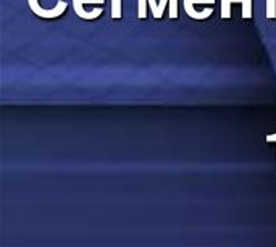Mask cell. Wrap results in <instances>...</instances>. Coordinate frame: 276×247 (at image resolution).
Here are the masks:
<instances>
[{"label":"cell","mask_w":276,"mask_h":247,"mask_svg":"<svg viewBox=\"0 0 276 247\" xmlns=\"http://www.w3.org/2000/svg\"><path fill=\"white\" fill-rule=\"evenodd\" d=\"M28 3H29V8H31L34 13L39 16V18H47V20L62 16L65 13V10H67V5H68L67 2H63V0H58L54 8L45 10L39 5V0H28Z\"/></svg>","instance_id":"1"},{"label":"cell","mask_w":276,"mask_h":247,"mask_svg":"<svg viewBox=\"0 0 276 247\" xmlns=\"http://www.w3.org/2000/svg\"><path fill=\"white\" fill-rule=\"evenodd\" d=\"M231 3H241L242 5V18L250 20L252 18V0H221L220 2V11L221 18H230L231 16Z\"/></svg>","instance_id":"2"},{"label":"cell","mask_w":276,"mask_h":247,"mask_svg":"<svg viewBox=\"0 0 276 247\" xmlns=\"http://www.w3.org/2000/svg\"><path fill=\"white\" fill-rule=\"evenodd\" d=\"M184 3V11L187 13V16L192 20H207L212 16L213 8H205L202 11H197L194 8L196 3H215V0H183Z\"/></svg>","instance_id":"3"},{"label":"cell","mask_w":276,"mask_h":247,"mask_svg":"<svg viewBox=\"0 0 276 247\" xmlns=\"http://www.w3.org/2000/svg\"><path fill=\"white\" fill-rule=\"evenodd\" d=\"M84 3H97V0H73V10H74V13L79 16V18H83V20H96L99 18V16L102 15V8H96V10H92L91 13H87V11L83 8V5Z\"/></svg>","instance_id":"4"},{"label":"cell","mask_w":276,"mask_h":247,"mask_svg":"<svg viewBox=\"0 0 276 247\" xmlns=\"http://www.w3.org/2000/svg\"><path fill=\"white\" fill-rule=\"evenodd\" d=\"M167 2H170V18H178V0H160L158 2V11H157V18H162L163 11L167 8Z\"/></svg>","instance_id":"5"},{"label":"cell","mask_w":276,"mask_h":247,"mask_svg":"<svg viewBox=\"0 0 276 247\" xmlns=\"http://www.w3.org/2000/svg\"><path fill=\"white\" fill-rule=\"evenodd\" d=\"M111 18L113 20L121 18V0H111Z\"/></svg>","instance_id":"6"},{"label":"cell","mask_w":276,"mask_h":247,"mask_svg":"<svg viewBox=\"0 0 276 247\" xmlns=\"http://www.w3.org/2000/svg\"><path fill=\"white\" fill-rule=\"evenodd\" d=\"M147 16V0H138V18L144 20Z\"/></svg>","instance_id":"7"},{"label":"cell","mask_w":276,"mask_h":247,"mask_svg":"<svg viewBox=\"0 0 276 247\" xmlns=\"http://www.w3.org/2000/svg\"><path fill=\"white\" fill-rule=\"evenodd\" d=\"M267 18L268 20L276 18V0H267Z\"/></svg>","instance_id":"8"},{"label":"cell","mask_w":276,"mask_h":247,"mask_svg":"<svg viewBox=\"0 0 276 247\" xmlns=\"http://www.w3.org/2000/svg\"><path fill=\"white\" fill-rule=\"evenodd\" d=\"M265 141H267V142H276V133L275 134H267Z\"/></svg>","instance_id":"9"}]
</instances>
